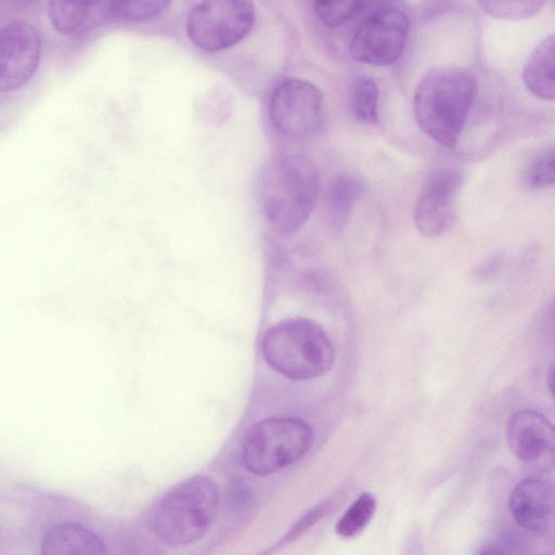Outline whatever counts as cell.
I'll return each instance as SVG.
<instances>
[{"mask_svg":"<svg viewBox=\"0 0 555 555\" xmlns=\"http://www.w3.org/2000/svg\"><path fill=\"white\" fill-rule=\"evenodd\" d=\"M477 89L475 76L459 66L429 69L418 81L413 112L420 129L440 145L452 149L466 125Z\"/></svg>","mask_w":555,"mask_h":555,"instance_id":"6da1fadb","label":"cell"},{"mask_svg":"<svg viewBox=\"0 0 555 555\" xmlns=\"http://www.w3.org/2000/svg\"><path fill=\"white\" fill-rule=\"evenodd\" d=\"M319 175L313 163L298 153L282 154L264 169L260 185L268 222L282 235L299 231L314 209Z\"/></svg>","mask_w":555,"mask_h":555,"instance_id":"7a4b0ae2","label":"cell"},{"mask_svg":"<svg viewBox=\"0 0 555 555\" xmlns=\"http://www.w3.org/2000/svg\"><path fill=\"white\" fill-rule=\"evenodd\" d=\"M220 506L216 482L204 475L190 477L160 496L150 509L147 524L163 543L181 547L201 540L212 526Z\"/></svg>","mask_w":555,"mask_h":555,"instance_id":"3957f363","label":"cell"},{"mask_svg":"<svg viewBox=\"0 0 555 555\" xmlns=\"http://www.w3.org/2000/svg\"><path fill=\"white\" fill-rule=\"evenodd\" d=\"M266 363L294 380L312 379L327 373L335 349L326 332L317 322L293 318L269 327L261 341Z\"/></svg>","mask_w":555,"mask_h":555,"instance_id":"277c9868","label":"cell"},{"mask_svg":"<svg viewBox=\"0 0 555 555\" xmlns=\"http://www.w3.org/2000/svg\"><path fill=\"white\" fill-rule=\"evenodd\" d=\"M313 443L311 427L300 418L273 417L253 425L242 446V463L251 474L268 476L300 460Z\"/></svg>","mask_w":555,"mask_h":555,"instance_id":"5b68a950","label":"cell"},{"mask_svg":"<svg viewBox=\"0 0 555 555\" xmlns=\"http://www.w3.org/2000/svg\"><path fill=\"white\" fill-rule=\"evenodd\" d=\"M255 7L243 0H206L189 12L186 31L198 48L220 51L241 41L255 24Z\"/></svg>","mask_w":555,"mask_h":555,"instance_id":"8992f818","label":"cell"},{"mask_svg":"<svg viewBox=\"0 0 555 555\" xmlns=\"http://www.w3.org/2000/svg\"><path fill=\"white\" fill-rule=\"evenodd\" d=\"M268 113L273 127L282 135L292 139L310 137L323 124L324 95L306 79L286 78L272 90Z\"/></svg>","mask_w":555,"mask_h":555,"instance_id":"52a82bcc","label":"cell"},{"mask_svg":"<svg viewBox=\"0 0 555 555\" xmlns=\"http://www.w3.org/2000/svg\"><path fill=\"white\" fill-rule=\"evenodd\" d=\"M410 30L409 18L392 7L378 8L353 30L349 52L358 62L385 66L402 54Z\"/></svg>","mask_w":555,"mask_h":555,"instance_id":"ba28073f","label":"cell"},{"mask_svg":"<svg viewBox=\"0 0 555 555\" xmlns=\"http://www.w3.org/2000/svg\"><path fill=\"white\" fill-rule=\"evenodd\" d=\"M511 452L531 472L542 475L555 469V425L542 413L522 409L507 422Z\"/></svg>","mask_w":555,"mask_h":555,"instance_id":"9c48e42d","label":"cell"},{"mask_svg":"<svg viewBox=\"0 0 555 555\" xmlns=\"http://www.w3.org/2000/svg\"><path fill=\"white\" fill-rule=\"evenodd\" d=\"M462 181V171L455 167L437 168L427 176L414 207V221L421 234L437 237L450 229Z\"/></svg>","mask_w":555,"mask_h":555,"instance_id":"30bf717a","label":"cell"},{"mask_svg":"<svg viewBox=\"0 0 555 555\" xmlns=\"http://www.w3.org/2000/svg\"><path fill=\"white\" fill-rule=\"evenodd\" d=\"M41 41L35 27L13 21L0 30V88L12 91L25 85L37 69Z\"/></svg>","mask_w":555,"mask_h":555,"instance_id":"8fae6325","label":"cell"},{"mask_svg":"<svg viewBox=\"0 0 555 555\" xmlns=\"http://www.w3.org/2000/svg\"><path fill=\"white\" fill-rule=\"evenodd\" d=\"M508 508L519 527L546 533L555 526V485L541 477L522 479L509 495Z\"/></svg>","mask_w":555,"mask_h":555,"instance_id":"7c38bea8","label":"cell"},{"mask_svg":"<svg viewBox=\"0 0 555 555\" xmlns=\"http://www.w3.org/2000/svg\"><path fill=\"white\" fill-rule=\"evenodd\" d=\"M49 16L54 28L65 35H80L113 21V1H51Z\"/></svg>","mask_w":555,"mask_h":555,"instance_id":"4fadbf2b","label":"cell"},{"mask_svg":"<svg viewBox=\"0 0 555 555\" xmlns=\"http://www.w3.org/2000/svg\"><path fill=\"white\" fill-rule=\"evenodd\" d=\"M40 555H107V551L94 531L78 522L64 521L44 533Z\"/></svg>","mask_w":555,"mask_h":555,"instance_id":"5bb4252c","label":"cell"},{"mask_svg":"<svg viewBox=\"0 0 555 555\" xmlns=\"http://www.w3.org/2000/svg\"><path fill=\"white\" fill-rule=\"evenodd\" d=\"M522 79L534 96L555 101V34L535 46L524 66Z\"/></svg>","mask_w":555,"mask_h":555,"instance_id":"9a60e30c","label":"cell"},{"mask_svg":"<svg viewBox=\"0 0 555 555\" xmlns=\"http://www.w3.org/2000/svg\"><path fill=\"white\" fill-rule=\"evenodd\" d=\"M364 190L360 177L344 173L334 179L328 192V217L336 230H341L348 222L353 206Z\"/></svg>","mask_w":555,"mask_h":555,"instance_id":"2e32d148","label":"cell"},{"mask_svg":"<svg viewBox=\"0 0 555 555\" xmlns=\"http://www.w3.org/2000/svg\"><path fill=\"white\" fill-rule=\"evenodd\" d=\"M379 89L370 77H358L349 90V107L353 117L365 125L378 122Z\"/></svg>","mask_w":555,"mask_h":555,"instance_id":"e0dca14e","label":"cell"},{"mask_svg":"<svg viewBox=\"0 0 555 555\" xmlns=\"http://www.w3.org/2000/svg\"><path fill=\"white\" fill-rule=\"evenodd\" d=\"M375 509V496L370 492L361 493L337 521L336 533L345 539L358 535L370 522Z\"/></svg>","mask_w":555,"mask_h":555,"instance_id":"ac0fdd59","label":"cell"},{"mask_svg":"<svg viewBox=\"0 0 555 555\" xmlns=\"http://www.w3.org/2000/svg\"><path fill=\"white\" fill-rule=\"evenodd\" d=\"M522 182L529 189H544L555 184V143L541 151L529 163Z\"/></svg>","mask_w":555,"mask_h":555,"instance_id":"d6986e66","label":"cell"},{"mask_svg":"<svg viewBox=\"0 0 555 555\" xmlns=\"http://www.w3.org/2000/svg\"><path fill=\"white\" fill-rule=\"evenodd\" d=\"M331 506L332 501H325L315 505L299 517L274 544L257 555H275L319 522L328 513Z\"/></svg>","mask_w":555,"mask_h":555,"instance_id":"ffe728a7","label":"cell"},{"mask_svg":"<svg viewBox=\"0 0 555 555\" xmlns=\"http://www.w3.org/2000/svg\"><path fill=\"white\" fill-rule=\"evenodd\" d=\"M363 1H315L313 10L319 20L327 27H338L365 9Z\"/></svg>","mask_w":555,"mask_h":555,"instance_id":"44dd1931","label":"cell"},{"mask_svg":"<svg viewBox=\"0 0 555 555\" xmlns=\"http://www.w3.org/2000/svg\"><path fill=\"white\" fill-rule=\"evenodd\" d=\"M481 9L489 15L502 20H526L534 16L544 5L543 1H481Z\"/></svg>","mask_w":555,"mask_h":555,"instance_id":"7402d4cb","label":"cell"},{"mask_svg":"<svg viewBox=\"0 0 555 555\" xmlns=\"http://www.w3.org/2000/svg\"><path fill=\"white\" fill-rule=\"evenodd\" d=\"M169 4L166 0L113 1V20H146L160 14Z\"/></svg>","mask_w":555,"mask_h":555,"instance_id":"603a6c76","label":"cell"},{"mask_svg":"<svg viewBox=\"0 0 555 555\" xmlns=\"http://www.w3.org/2000/svg\"><path fill=\"white\" fill-rule=\"evenodd\" d=\"M255 503L253 489L242 480H234L228 491V504L234 513H245Z\"/></svg>","mask_w":555,"mask_h":555,"instance_id":"cb8c5ba5","label":"cell"},{"mask_svg":"<svg viewBox=\"0 0 555 555\" xmlns=\"http://www.w3.org/2000/svg\"><path fill=\"white\" fill-rule=\"evenodd\" d=\"M401 555H425L423 540L417 530L411 531L406 538Z\"/></svg>","mask_w":555,"mask_h":555,"instance_id":"d4e9b609","label":"cell"},{"mask_svg":"<svg viewBox=\"0 0 555 555\" xmlns=\"http://www.w3.org/2000/svg\"><path fill=\"white\" fill-rule=\"evenodd\" d=\"M546 383L548 390L555 400V360L552 361L546 373Z\"/></svg>","mask_w":555,"mask_h":555,"instance_id":"484cf974","label":"cell"},{"mask_svg":"<svg viewBox=\"0 0 555 555\" xmlns=\"http://www.w3.org/2000/svg\"><path fill=\"white\" fill-rule=\"evenodd\" d=\"M478 555H503V548L498 543L489 542L479 551Z\"/></svg>","mask_w":555,"mask_h":555,"instance_id":"4316f807","label":"cell"},{"mask_svg":"<svg viewBox=\"0 0 555 555\" xmlns=\"http://www.w3.org/2000/svg\"><path fill=\"white\" fill-rule=\"evenodd\" d=\"M546 324L551 334L555 336V299L548 307L546 314Z\"/></svg>","mask_w":555,"mask_h":555,"instance_id":"83f0119b","label":"cell"},{"mask_svg":"<svg viewBox=\"0 0 555 555\" xmlns=\"http://www.w3.org/2000/svg\"><path fill=\"white\" fill-rule=\"evenodd\" d=\"M146 555H162V554H160V553H157V552H154V553L146 554Z\"/></svg>","mask_w":555,"mask_h":555,"instance_id":"f1b7e54d","label":"cell"}]
</instances>
